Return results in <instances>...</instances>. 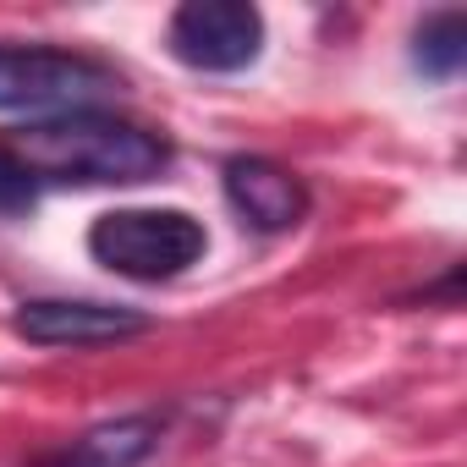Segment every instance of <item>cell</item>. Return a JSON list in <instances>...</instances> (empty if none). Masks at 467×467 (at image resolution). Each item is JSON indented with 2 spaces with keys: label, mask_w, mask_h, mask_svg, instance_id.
Wrapping results in <instances>:
<instances>
[{
  "label": "cell",
  "mask_w": 467,
  "mask_h": 467,
  "mask_svg": "<svg viewBox=\"0 0 467 467\" xmlns=\"http://www.w3.org/2000/svg\"><path fill=\"white\" fill-rule=\"evenodd\" d=\"M160 445V418L154 412H132V418H110L94 423L72 451H61L50 467H138L149 462V451Z\"/></svg>",
  "instance_id": "obj_7"
},
{
  "label": "cell",
  "mask_w": 467,
  "mask_h": 467,
  "mask_svg": "<svg viewBox=\"0 0 467 467\" xmlns=\"http://www.w3.org/2000/svg\"><path fill=\"white\" fill-rule=\"evenodd\" d=\"M467 61V12L445 6V12H429L412 34V67L434 83H451Z\"/></svg>",
  "instance_id": "obj_8"
},
{
  "label": "cell",
  "mask_w": 467,
  "mask_h": 467,
  "mask_svg": "<svg viewBox=\"0 0 467 467\" xmlns=\"http://www.w3.org/2000/svg\"><path fill=\"white\" fill-rule=\"evenodd\" d=\"M88 254L127 281H171L209 254V231L187 209H110L88 225Z\"/></svg>",
  "instance_id": "obj_2"
},
{
  "label": "cell",
  "mask_w": 467,
  "mask_h": 467,
  "mask_svg": "<svg viewBox=\"0 0 467 467\" xmlns=\"http://www.w3.org/2000/svg\"><path fill=\"white\" fill-rule=\"evenodd\" d=\"M12 160L34 182H78V187H110V182H149L171 165V143L138 121H121L110 110H61L17 127Z\"/></svg>",
  "instance_id": "obj_1"
},
{
  "label": "cell",
  "mask_w": 467,
  "mask_h": 467,
  "mask_svg": "<svg viewBox=\"0 0 467 467\" xmlns=\"http://www.w3.org/2000/svg\"><path fill=\"white\" fill-rule=\"evenodd\" d=\"M34 198H39V182L12 160V149H0V220L28 214V209H34Z\"/></svg>",
  "instance_id": "obj_9"
},
{
  "label": "cell",
  "mask_w": 467,
  "mask_h": 467,
  "mask_svg": "<svg viewBox=\"0 0 467 467\" xmlns=\"http://www.w3.org/2000/svg\"><path fill=\"white\" fill-rule=\"evenodd\" d=\"M165 39L192 72H248L265 50V17L248 0H187L171 12Z\"/></svg>",
  "instance_id": "obj_4"
},
{
  "label": "cell",
  "mask_w": 467,
  "mask_h": 467,
  "mask_svg": "<svg viewBox=\"0 0 467 467\" xmlns=\"http://www.w3.org/2000/svg\"><path fill=\"white\" fill-rule=\"evenodd\" d=\"M12 330L28 347H110L149 330V314L121 303H88V297H34L12 314Z\"/></svg>",
  "instance_id": "obj_5"
},
{
  "label": "cell",
  "mask_w": 467,
  "mask_h": 467,
  "mask_svg": "<svg viewBox=\"0 0 467 467\" xmlns=\"http://www.w3.org/2000/svg\"><path fill=\"white\" fill-rule=\"evenodd\" d=\"M225 203L243 214V225L265 231V237H281V231L303 225L308 214V187L303 176H292L286 165L265 160V154H231L220 171Z\"/></svg>",
  "instance_id": "obj_6"
},
{
  "label": "cell",
  "mask_w": 467,
  "mask_h": 467,
  "mask_svg": "<svg viewBox=\"0 0 467 467\" xmlns=\"http://www.w3.org/2000/svg\"><path fill=\"white\" fill-rule=\"evenodd\" d=\"M116 88L121 78L94 56L45 50V45H0V110H28V116L99 110V99Z\"/></svg>",
  "instance_id": "obj_3"
}]
</instances>
